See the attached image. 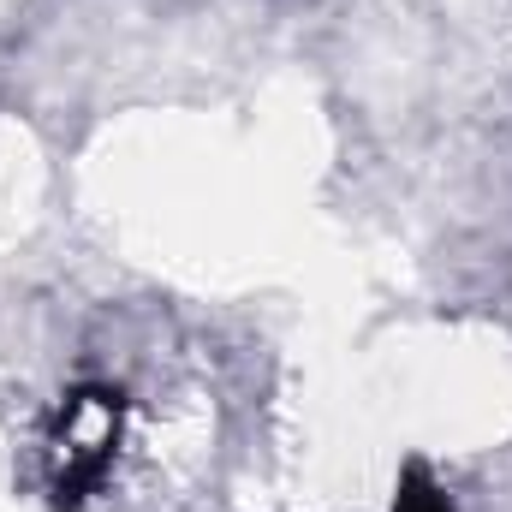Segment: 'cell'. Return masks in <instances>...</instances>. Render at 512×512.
Returning <instances> with one entry per match:
<instances>
[{"label":"cell","instance_id":"6da1fadb","mask_svg":"<svg viewBox=\"0 0 512 512\" xmlns=\"http://www.w3.org/2000/svg\"><path fill=\"white\" fill-rule=\"evenodd\" d=\"M120 411L126 405L108 387L66 393L60 423L48 435V489H54V507H78V501L96 495V483L108 477L114 447H120Z\"/></svg>","mask_w":512,"mask_h":512},{"label":"cell","instance_id":"7a4b0ae2","mask_svg":"<svg viewBox=\"0 0 512 512\" xmlns=\"http://www.w3.org/2000/svg\"><path fill=\"white\" fill-rule=\"evenodd\" d=\"M393 512H453V501L441 495V483L429 477V465H405L399 489H393Z\"/></svg>","mask_w":512,"mask_h":512}]
</instances>
